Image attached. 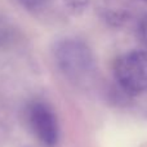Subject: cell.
<instances>
[{"label":"cell","mask_w":147,"mask_h":147,"mask_svg":"<svg viewBox=\"0 0 147 147\" xmlns=\"http://www.w3.org/2000/svg\"><path fill=\"white\" fill-rule=\"evenodd\" d=\"M54 59L59 71L71 83L86 86L94 80L97 63L92 49L79 39H65L54 47Z\"/></svg>","instance_id":"cell-1"},{"label":"cell","mask_w":147,"mask_h":147,"mask_svg":"<svg viewBox=\"0 0 147 147\" xmlns=\"http://www.w3.org/2000/svg\"><path fill=\"white\" fill-rule=\"evenodd\" d=\"M114 76L124 92L133 96L147 90V52L130 51L115 61Z\"/></svg>","instance_id":"cell-2"},{"label":"cell","mask_w":147,"mask_h":147,"mask_svg":"<svg viewBox=\"0 0 147 147\" xmlns=\"http://www.w3.org/2000/svg\"><path fill=\"white\" fill-rule=\"evenodd\" d=\"M27 120L32 133L45 147H56L59 125L53 109L43 101H34L27 107Z\"/></svg>","instance_id":"cell-3"},{"label":"cell","mask_w":147,"mask_h":147,"mask_svg":"<svg viewBox=\"0 0 147 147\" xmlns=\"http://www.w3.org/2000/svg\"><path fill=\"white\" fill-rule=\"evenodd\" d=\"M22 7H25L28 10H35L39 9L40 7H43V4L45 3V0H18Z\"/></svg>","instance_id":"cell-4"},{"label":"cell","mask_w":147,"mask_h":147,"mask_svg":"<svg viewBox=\"0 0 147 147\" xmlns=\"http://www.w3.org/2000/svg\"><path fill=\"white\" fill-rule=\"evenodd\" d=\"M140 34H141V39H142V41L145 43V45L147 48V14L142 18V21H141Z\"/></svg>","instance_id":"cell-5"},{"label":"cell","mask_w":147,"mask_h":147,"mask_svg":"<svg viewBox=\"0 0 147 147\" xmlns=\"http://www.w3.org/2000/svg\"><path fill=\"white\" fill-rule=\"evenodd\" d=\"M143 1H147V0H143Z\"/></svg>","instance_id":"cell-6"}]
</instances>
